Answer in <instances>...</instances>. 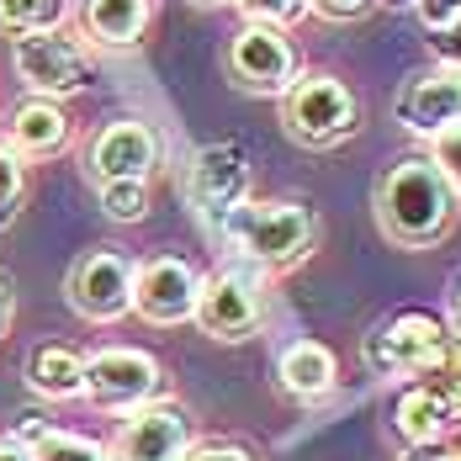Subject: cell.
<instances>
[{"instance_id": "1", "label": "cell", "mask_w": 461, "mask_h": 461, "mask_svg": "<svg viewBox=\"0 0 461 461\" xmlns=\"http://www.w3.org/2000/svg\"><path fill=\"white\" fill-rule=\"evenodd\" d=\"M456 218V191L429 165V154L398 159L376 181V229L398 249H429Z\"/></svg>"}, {"instance_id": "2", "label": "cell", "mask_w": 461, "mask_h": 461, "mask_svg": "<svg viewBox=\"0 0 461 461\" xmlns=\"http://www.w3.org/2000/svg\"><path fill=\"white\" fill-rule=\"evenodd\" d=\"M218 239L255 271H286L313 255L319 218L308 202H239L218 223Z\"/></svg>"}, {"instance_id": "3", "label": "cell", "mask_w": 461, "mask_h": 461, "mask_svg": "<svg viewBox=\"0 0 461 461\" xmlns=\"http://www.w3.org/2000/svg\"><path fill=\"white\" fill-rule=\"evenodd\" d=\"M361 361L371 376L382 382H398V376H440L451 366V329L435 319V313H398V319L376 323L366 339H361Z\"/></svg>"}, {"instance_id": "4", "label": "cell", "mask_w": 461, "mask_h": 461, "mask_svg": "<svg viewBox=\"0 0 461 461\" xmlns=\"http://www.w3.org/2000/svg\"><path fill=\"white\" fill-rule=\"evenodd\" d=\"M191 319H196V329L207 339H223V345L249 339L260 329V319H266V271L233 260L223 271L202 276V286H196V313Z\"/></svg>"}, {"instance_id": "5", "label": "cell", "mask_w": 461, "mask_h": 461, "mask_svg": "<svg viewBox=\"0 0 461 461\" xmlns=\"http://www.w3.org/2000/svg\"><path fill=\"white\" fill-rule=\"evenodd\" d=\"M356 117H361L356 91L339 75H303V80H292L286 95H281L286 133L297 143H308V149H334L339 139H350L356 133Z\"/></svg>"}, {"instance_id": "6", "label": "cell", "mask_w": 461, "mask_h": 461, "mask_svg": "<svg viewBox=\"0 0 461 461\" xmlns=\"http://www.w3.org/2000/svg\"><path fill=\"white\" fill-rule=\"evenodd\" d=\"M11 69L38 101H64V95H80L95 80L91 53L75 43L69 32H32V38H16L11 43Z\"/></svg>"}, {"instance_id": "7", "label": "cell", "mask_w": 461, "mask_h": 461, "mask_svg": "<svg viewBox=\"0 0 461 461\" xmlns=\"http://www.w3.org/2000/svg\"><path fill=\"white\" fill-rule=\"evenodd\" d=\"M133 260L122 249H91L69 266L64 297L80 319L91 323H117L122 313H133Z\"/></svg>"}, {"instance_id": "8", "label": "cell", "mask_w": 461, "mask_h": 461, "mask_svg": "<svg viewBox=\"0 0 461 461\" xmlns=\"http://www.w3.org/2000/svg\"><path fill=\"white\" fill-rule=\"evenodd\" d=\"M154 393H159V361L143 356V350L112 345V350H95L86 361L80 398H91L106 414H133L143 403H154Z\"/></svg>"}, {"instance_id": "9", "label": "cell", "mask_w": 461, "mask_h": 461, "mask_svg": "<svg viewBox=\"0 0 461 461\" xmlns=\"http://www.w3.org/2000/svg\"><path fill=\"white\" fill-rule=\"evenodd\" d=\"M229 75L249 95H286V86L297 80V53L286 43V32L244 22L229 43Z\"/></svg>"}, {"instance_id": "10", "label": "cell", "mask_w": 461, "mask_h": 461, "mask_svg": "<svg viewBox=\"0 0 461 461\" xmlns=\"http://www.w3.org/2000/svg\"><path fill=\"white\" fill-rule=\"evenodd\" d=\"M185 196H191L196 218H202L207 229H218L239 202H249V165H244V149H233V143H207V149L191 159Z\"/></svg>"}, {"instance_id": "11", "label": "cell", "mask_w": 461, "mask_h": 461, "mask_svg": "<svg viewBox=\"0 0 461 461\" xmlns=\"http://www.w3.org/2000/svg\"><path fill=\"white\" fill-rule=\"evenodd\" d=\"M191 451V419L181 403H143L117 424L106 461H181Z\"/></svg>"}, {"instance_id": "12", "label": "cell", "mask_w": 461, "mask_h": 461, "mask_svg": "<svg viewBox=\"0 0 461 461\" xmlns=\"http://www.w3.org/2000/svg\"><path fill=\"white\" fill-rule=\"evenodd\" d=\"M393 117H398L414 139H440V133L461 128V69L435 64V69L414 75V80L398 91V101H393Z\"/></svg>"}, {"instance_id": "13", "label": "cell", "mask_w": 461, "mask_h": 461, "mask_svg": "<svg viewBox=\"0 0 461 461\" xmlns=\"http://www.w3.org/2000/svg\"><path fill=\"white\" fill-rule=\"evenodd\" d=\"M159 165V139L154 128L139 122V117H117L95 133L91 154H86V170H91L95 185H112V181H149Z\"/></svg>"}, {"instance_id": "14", "label": "cell", "mask_w": 461, "mask_h": 461, "mask_svg": "<svg viewBox=\"0 0 461 461\" xmlns=\"http://www.w3.org/2000/svg\"><path fill=\"white\" fill-rule=\"evenodd\" d=\"M393 424L403 435V446H440L446 429L461 424V376H419L403 387L398 409H393Z\"/></svg>"}, {"instance_id": "15", "label": "cell", "mask_w": 461, "mask_h": 461, "mask_svg": "<svg viewBox=\"0 0 461 461\" xmlns=\"http://www.w3.org/2000/svg\"><path fill=\"white\" fill-rule=\"evenodd\" d=\"M196 286H202V276L176 255L143 260L133 271V313L149 323H185L196 313Z\"/></svg>"}, {"instance_id": "16", "label": "cell", "mask_w": 461, "mask_h": 461, "mask_svg": "<svg viewBox=\"0 0 461 461\" xmlns=\"http://www.w3.org/2000/svg\"><path fill=\"white\" fill-rule=\"evenodd\" d=\"M64 149H69V117H64V106L27 95L11 112V154L16 159H48V154H64Z\"/></svg>"}, {"instance_id": "17", "label": "cell", "mask_w": 461, "mask_h": 461, "mask_svg": "<svg viewBox=\"0 0 461 461\" xmlns=\"http://www.w3.org/2000/svg\"><path fill=\"white\" fill-rule=\"evenodd\" d=\"M276 376H281V393H286V398L319 403V398L334 393L339 366H334V350H329V345H319V339H292L276 361Z\"/></svg>"}, {"instance_id": "18", "label": "cell", "mask_w": 461, "mask_h": 461, "mask_svg": "<svg viewBox=\"0 0 461 461\" xmlns=\"http://www.w3.org/2000/svg\"><path fill=\"white\" fill-rule=\"evenodd\" d=\"M154 22V5L149 0H80V27L86 38L106 48H133Z\"/></svg>"}, {"instance_id": "19", "label": "cell", "mask_w": 461, "mask_h": 461, "mask_svg": "<svg viewBox=\"0 0 461 461\" xmlns=\"http://www.w3.org/2000/svg\"><path fill=\"white\" fill-rule=\"evenodd\" d=\"M80 382H86V356L69 350V345H38L27 356V387L59 403V398H80Z\"/></svg>"}, {"instance_id": "20", "label": "cell", "mask_w": 461, "mask_h": 461, "mask_svg": "<svg viewBox=\"0 0 461 461\" xmlns=\"http://www.w3.org/2000/svg\"><path fill=\"white\" fill-rule=\"evenodd\" d=\"M64 0H0V32L5 38H32V32H59Z\"/></svg>"}, {"instance_id": "21", "label": "cell", "mask_w": 461, "mask_h": 461, "mask_svg": "<svg viewBox=\"0 0 461 461\" xmlns=\"http://www.w3.org/2000/svg\"><path fill=\"white\" fill-rule=\"evenodd\" d=\"M101 196V212L112 223H143L149 218V181H112V185H95Z\"/></svg>"}, {"instance_id": "22", "label": "cell", "mask_w": 461, "mask_h": 461, "mask_svg": "<svg viewBox=\"0 0 461 461\" xmlns=\"http://www.w3.org/2000/svg\"><path fill=\"white\" fill-rule=\"evenodd\" d=\"M32 461H106V451L86 440V435H64V429H48L43 440L32 446Z\"/></svg>"}, {"instance_id": "23", "label": "cell", "mask_w": 461, "mask_h": 461, "mask_svg": "<svg viewBox=\"0 0 461 461\" xmlns=\"http://www.w3.org/2000/svg\"><path fill=\"white\" fill-rule=\"evenodd\" d=\"M233 5L244 11L249 27H276V32L308 16V0H233Z\"/></svg>"}, {"instance_id": "24", "label": "cell", "mask_w": 461, "mask_h": 461, "mask_svg": "<svg viewBox=\"0 0 461 461\" xmlns=\"http://www.w3.org/2000/svg\"><path fill=\"white\" fill-rule=\"evenodd\" d=\"M22 191H27V170L11 154V143H0V229L22 212Z\"/></svg>"}, {"instance_id": "25", "label": "cell", "mask_w": 461, "mask_h": 461, "mask_svg": "<svg viewBox=\"0 0 461 461\" xmlns=\"http://www.w3.org/2000/svg\"><path fill=\"white\" fill-rule=\"evenodd\" d=\"M429 165L451 181V191H461V128L440 133V139H429Z\"/></svg>"}, {"instance_id": "26", "label": "cell", "mask_w": 461, "mask_h": 461, "mask_svg": "<svg viewBox=\"0 0 461 461\" xmlns=\"http://www.w3.org/2000/svg\"><path fill=\"white\" fill-rule=\"evenodd\" d=\"M414 11H419V22L429 27V38H435V32H446L461 16V0H414Z\"/></svg>"}, {"instance_id": "27", "label": "cell", "mask_w": 461, "mask_h": 461, "mask_svg": "<svg viewBox=\"0 0 461 461\" xmlns=\"http://www.w3.org/2000/svg\"><path fill=\"white\" fill-rule=\"evenodd\" d=\"M308 11L323 16V22H356V16L371 11V0H308Z\"/></svg>"}, {"instance_id": "28", "label": "cell", "mask_w": 461, "mask_h": 461, "mask_svg": "<svg viewBox=\"0 0 461 461\" xmlns=\"http://www.w3.org/2000/svg\"><path fill=\"white\" fill-rule=\"evenodd\" d=\"M181 461H255L244 446H191Z\"/></svg>"}, {"instance_id": "29", "label": "cell", "mask_w": 461, "mask_h": 461, "mask_svg": "<svg viewBox=\"0 0 461 461\" xmlns=\"http://www.w3.org/2000/svg\"><path fill=\"white\" fill-rule=\"evenodd\" d=\"M435 48H440V64L461 69V16L446 27V32H435Z\"/></svg>"}, {"instance_id": "30", "label": "cell", "mask_w": 461, "mask_h": 461, "mask_svg": "<svg viewBox=\"0 0 461 461\" xmlns=\"http://www.w3.org/2000/svg\"><path fill=\"white\" fill-rule=\"evenodd\" d=\"M11 313H16V286L0 271V339H5V329H11Z\"/></svg>"}, {"instance_id": "31", "label": "cell", "mask_w": 461, "mask_h": 461, "mask_svg": "<svg viewBox=\"0 0 461 461\" xmlns=\"http://www.w3.org/2000/svg\"><path fill=\"white\" fill-rule=\"evenodd\" d=\"M0 461H32V446H22L16 435H0Z\"/></svg>"}, {"instance_id": "32", "label": "cell", "mask_w": 461, "mask_h": 461, "mask_svg": "<svg viewBox=\"0 0 461 461\" xmlns=\"http://www.w3.org/2000/svg\"><path fill=\"white\" fill-rule=\"evenodd\" d=\"M403 461H451V451H446V440H440V446H409Z\"/></svg>"}, {"instance_id": "33", "label": "cell", "mask_w": 461, "mask_h": 461, "mask_svg": "<svg viewBox=\"0 0 461 461\" xmlns=\"http://www.w3.org/2000/svg\"><path fill=\"white\" fill-rule=\"evenodd\" d=\"M451 339L461 345V292H456V303H451Z\"/></svg>"}, {"instance_id": "34", "label": "cell", "mask_w": 461, "mask_h": 461, "mask_svg": "<svg viewBox=\"0 0 461 461\" xmlns=\"http://www.w3.org/2000/svg\"><path fill=\"white\" fill-rule=\"evenodd\" d=\"M371 5H382V11H414V0H371Z\"/></svg>"}, {"instance_id": "35", "label": "cell", "mask_w": 461, "mask_h": 461, "mask_svg": "<svg viewBox=\"0 0 461 461\" xmlns=\"http://www.w3.org/2000/svg\"><path fill=\"white\" fill-rule=\"evenodd\" d=\"M196 5H229V0H196Z\"/></svg>"}]
</instances>
